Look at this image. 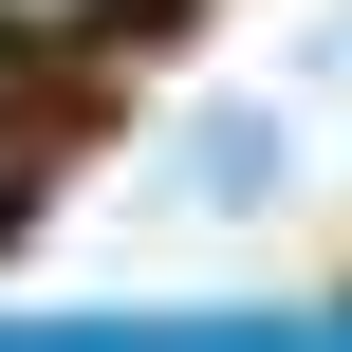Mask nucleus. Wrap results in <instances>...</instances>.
Masks as SVG:
<instances>
[{"instance_id": "nucleus-1", "label": "nucleus", "mask_w": 352, "mask_h": 352, "mask_svg": "<svg viewBox=\"0 0 352 352\" xmlns=\"http://www.w3.org/2000/svg\"><path fill=\"white\" fill-rule=\"evenodd\" d=\"M260 167H278L260 111H204V130H186V186H260Z\"/></svg>"}, {"instance_id": "nucleus-2", "label": "nucleus", "mask_w": 352, "mask_h": 352, "mask_svg": "<svg viewBox=\"0 0 352 352\" xmlns=\"http://www.w3.org/2000/svg\"><path fill=\"white\" fill-rule=\"evenodd\" d=\"M0 19H93V0H0Z\"/></svg>"}]
</instances>
